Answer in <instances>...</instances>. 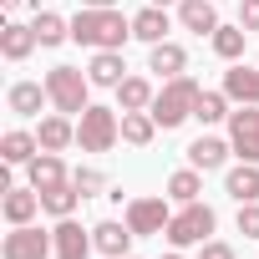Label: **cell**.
<instances>
[{
  "label": "cell",
  "mask_w": 259,
  "mask_h": 259,
  "mask_svg": "<svg viewBox=\"0 0 259 259\" xmlns=\"http://www.w3.org/2000/svg\"><path fill=\"white\" fill-rule=\"evenodd\" d=\"M153 97H158V87L148 76H122V87H117V107L122 112H148Z\"/></svg>",
  "instance_id": "23"
},
{
  "label": "cell",
  "mask_w": 259,
  "mask_h": 259,
  "mask_svg": "<svg viewBox=\"0 0 259 259\" xmlns=\"http://www.w3.org/2000/svg\"><path fill=\"white\" fill-rule=\"evenodd\" d=\"M229 143L244 163H259V112L244 107V112H229Z\"/></svg>",
  "instance_id": "8"
},
{
  "label": "cell",
  "mask_w": 259,
  "mask_h": 259,
  "mask_svg": "<svg viewBox=\"0 0 259 259\" xmlns=\"http://www.w3.org/2000/svg\"><path fill=\"white\" fill-rule=\"evenodd\" d=\"M224 193L234 203H259V163H239L224 173Z\"/></svg>",
  "instance_id": "17"
},
{
  "label": "cell",
  "mask_w": 259,
  "mask_h": 259,
  "mask_svg": "<svg viewBox=\"0 0 259 259\" xmlns=\"http://www.w3.org/2000/svg\"><path fill=\"white\" fill-rule=\"evenodd\" d=\"M153 138H158V117L153 112H122V143L148 148Z\"/></svg>",
  "instance_id": "25"
},
{
  "label": "cell",
  "mask_w": 259,
  "mask_h": 259,
  "mask_svg": "<svg viewBox=\"0 0 259 259\" xmlns=\"http://www.w3.org/2000/svg\"><path fill=\"white\" fill-rule=\"evenodd\" d=\"M224 97L239 102V107H259V66L229 61V71H224Z\"/></svg>",
  "instance_id": "10"
},
{
  "label": "cell",
  "mask_w": 259,
  "mask_h": 259,
  "mask_svg": "<svg viewBox=\"0 0 259 259\" xmlns=\"http://www.w3.org/2000/svg\"><path fill=\"white\" fill-rule=\"evenodd\" d=\"M168 31H173V21H168V11H163V6H148V11H138V16H133V36H138V41H148V46L168 41Z\"/></svg>",
  "instance_id": "22"
},
{
  "label": "cell",
  "mask_w": 259,
  "mask_h": 259,
  "mask_svg": "<svg viewBox=\"0 0 259 259\" xmlns=\"http://www.w3.org/2000/svg\"><path fill=\"white\" fill-rule=\"evenodd\" d=\"M213 229H219V213H213L203 198H193V203H183V208L173 213V224L163 229V239H168L173 249H193V244H208Z\"/></svg>",
  "instance_id": "3"
},
{
  "label": "cell",
  "mask_w": 259,
  "mask_h": 259,
  "mask_svg": "<svg viewBox=\"0 0 259 259\" xmlns=\"http://www.w3.org/2000/svg\"><path fill=\"white\" fill-rule=\"evenodd\" d=\"M193 117H198L203 127H213V122H229V97H224V92H198V107H193Z\"/></svg>",
  "instance_id": "30"
},
{
  "label": "cell",
  "mask_w": 259,
  "mask_h": 259,
  "mask_svg": "<svg viewBox=\"0 0 259 259\" xmlns=\"http://www.w3.org/2000/svg\"><path fill=\"white\" fill-rule=\"evenodd\" d=\"M76 203H81V188L76 183H61V188H46L41 193V213H51V219H71Z\"/></svg>",
  "instance_id": "26"
},
{
  "label": "cell",
  "mask_w": 259,
  "mask_h": 259,
  "mask_svg": "<svg viewBox=\"0 0 259 259\" xmlns=\"http://www.w3.org/2000/svg\"><path fill=\"white\" fill-rule=\"evenodd\" d=\"M41 153V138L36 133H21V127H11L6 138H0V158H6L11 168H21V163H31Z\"/></svg>",
  "instance_id": "24"
},
{
  "label": "cell",
  "mask_w": 259,
  "mask_h": 259,
  "mask_svg": "<svg viewBox=\"0 0 259 259\" xmlns=\"http://www.w3.org/2000/svg\"><path fill=\"white\" fill-rule=\"evenodd\" d=\"M148 71H158L163 81H173V76H183V71H188V51H183L178 41H158V46H153V56H148Z\"/></svg>",
  "instance_id": "18"
},
{
  "label": "cell",
  "mask_w": 259,
  "mask_h": 259,
  "mask_svg": "<svg viewBox=\"0 0 259 259\" xmlns=\"http://www.w3.org/2000/svg\"><path fill=\"white\" fill-rule=\"evenodd\" d=\"M198 193H203V173H198V168H178V173L168 178V198H173V203H193Z\"/></svg>",
  "instance_id": "29"
},
{
  "label": "cell",
  "mask_w": 259,
  "mask_h": 259,
  "mask_svg": "<svg viewBox=\"0 0 259 259\" xmlns=\"http://www.w3.org/2000/svg\"><path fill=\"white\" fill-rule=\"evenodd\" d=\"M198 259H234V244H224V239H208V244H198Z\"/></svg>",
  "instance_id": "33"
},
{
  "label": "cell",
  "mask_w": 259,
  "mask_h": 259,
  "mask_svg": "<svg viewBox=\"0 0 259 259\" xmlns=\"http://www.w3.org/2000/svg\"><path fill=\"white\" fill-rule=\"evenodd\" d=\"M163 259H183V254H163Z\"/></svg>",
  "instance_id": "38"
},
{
  "label": "cell",
  "mask_w": 259,
  "mask_h": 259,
  "mask_svg": "<svg viewBox=\"0 0 259 259\" xmlns=\"http://www.w3.org/2000/svg\"><path fill=\"white\" fill-rule=\"evenodd\" d=\"M87 76H92V87H122V76H127V61H122V51H97L92 61H87Z\"/></svg>",
  "instance_id": "19"
},
{
  "label": "cell",
  "mask_w": 259,
  "mask_h": 259,
  "mask_svg": "<svg viewBox=\"0 0 259 259\" xmlns=\"http://www.w3.org/2000/svg\"><path fill=\"white\" fill-rule=\"evenodd\" d=\"M153 6H173V0H153Z\"/></svg>",
  "instance_id": "37"
},
{
  "label": "cell",
  "mask_w": 259,
  "mask_h": 259,
  "mask_svg": "<svg viewBox=\"0 0 259 259\" xmlns=\"http://www.w3.org/2000/svg\"><path fill=\"white\" fill-rule=\"evenodd\" d=\"M26 173H31V188H36V193H46V188H61V183H71L56 153H36V158L26 163Z\"/></svg>",
  "instance_id": "20"
},
{
  "label": "cell",
  "mask_w": 259,
  "mask_h": 259,
  "mask_svg": "<svg viewBox=\"0 0 259 259\" xmlns=\"http://www.w3.org/2000/svg\"><path fill=\"white\" fill-rule=\"evenodd\" d=\"M178 26L193 31V36H213L224 21H219V11H213V0H178Z\"/></svg>",
  "instance_id": "11"
},
{
  "label": "cell",
  "mask_w": 259,
  "mask_h": 259,
  "mask_svg": "<svg viewBox=\"0 0 259 259\" xmlns=\"http://www.w3.org/2000/svg\"><path fill=\"white\" fill-rule=\"evenodd\" d=\"M127 36H133V21H127L117 6H112V11L81 6V11L71 16V41H76V46H92V51H122Z\"/></svg>",
  "instance_id": "1"
},
{
  "label": "cell",
  "mask_w": 259,
  "mask_h": 259,
  "mask_svg": "<svg viewBox=\"0 0 259 259\" xmlns=\"http://www.w3.org/2000/svg\"><path fill=\"white\" fill-rule=\"evenodd\" d=\"M36 41L41 46H61V41H71V21H61L56 11H36Z\"/></svg>",
  "instance_id": "27"
},
{
  "label": "cell",
  "mask_w": 259,
  "mask_h": 259,
  "mask_svg": "<svg viewBox=\"0 0 259 259\" xmlns=\"http://www.w3.org/2000/svg\"><path fill=\"white\" fill-rule=\"evenodd\" d=\"M117 259H133V254H117Z\"/></svg>",
  "instance_id": "39"
},
{
  "label": "cell",
  "mask_w": 259,
  "mask_h": 259,
  "mask_svg": "<svg viewBox=\"0 0 259 259\" xmlns=\"http://www.w3.org/2000/svg\"><path fill=\"white\" fill-rule=\"evenodd\" d=\"M36 138H41V153H61V148H71V143H76V127H71V117H66V112H56V117H41Z\"/></svg>",
  "instance_id": "21"
},
{
  "label": "cell",
  "mask_w": 259,
  "mask_h": 259,
  "mask_svg": "<svg viewBox=\"0 0 259 259\" xmlns=\"http://www.w3.org/2000/svg\"><path fill=\"white\" fill-rule=\"evenodd\" d=\"M0 213H6V224H31L41 213V193L36 188H6V198H0Z\"/></svg>",
  "instance_id": "15"
},
{
  "label": "cell",
  "mask_w": 259,
  "mask_h": 259,
  "mask_svg": "<svg viewBox=\"0 0 259 259\" xmlns=\"http://www.w3.org/2000/svg\"><path fill=\"white\" fill-rule=\"evenodd\" d=\"M92 239H97V249L107 254V259H117V254H127V249H133V224H127V219H102L97 229H92Z\"/></svg>",
  "instance_id": "12"
},
{
  "label": "cell",
  "mask_w": 259,
  "mask_h": 259,
  "mask_svg": "<svg viewBox=\"0 0 259 259\" xmlns=\"http://www.w3.org/2000/svg\"><path fill=\"white\" fill-rule=\"evenodd\" d=\"M36 46H41V41H36V26H21V21H6V26H0V56H6V61H26Z\"/></svg>",
  "instance_id": "14"
},
{
  "label": "cell",
  "mask_w": 259,
  "mask_h": 259,
  "mask_svg": "<svg viewBox=\"0 0 259 259\" xmlns=\"http://www.w3.org/2000/svg\"><path fill=\"white\" fill-rule=\"evenodd\" d=\"M81 6H92V11H112L117 0H81Z\"/></svg>",
  "instance_id": "35"
},
{
  "label": "cell",
  "mask_w": 259,
  "mask_h": 259,
  "mask_svg": "<svg viewBox=\"0 0 259 259\" xmlns=\"http://www.w3.org/2000/svg\"><path fill=\"white\" fill-rule=\"evenodd\" d=\"M244 36H249L244 26H219V31L208 36V46H213L219 61H239V56H244Z\"/></svg>",
  "instance_id": "28"
},
{
  "label": "cell",
  "mask_w": 259,
  "mask_h": 259,
  "mask_svg": "<svg viewBox=\"0 0 259 259\" xmlns=\"http://www.w3.org/2000/svg\"><path fill=\"white\" fill-rule=\"evenodd\" d=\"M198 81L183 71V76H173V81H163L158 87V97H153V117H158V127H163V133H173V127H183L188 117H193V107H198Z\"/></svg>",
  "instance_id": "2"
},
{
  "label": "cell",
  "mask_w": 259,
  "mask_h": 259,
  "mask_svg": "<svg viewBox=\"0 0 259 259\" xmlns=\"http://www.w3.org/2000/svg\"><path fill=\"white\" fill-rule=\"evenodd\" d=\"M76 143H81V153H112L117 143H122V117H117V107H87L81 117H76Z\"/></svg>",
  "instance_id": "4"
},
{
  "label": "cell",
  "mask_w": 259,
  "mask_h": 259,
  "mask_svg": "<svg viewBox=\"0 0 259 259\" xmlns=\"http://www.w3.org/2000/svg\"><path fill=\"white\" fill-rule=\"evenodd\" d=\"M46 92H51V107L66 112V117H81V112L92 107V102H87L92 76H87L81 66H51V71H46Z\"/></svg>",
  "instance_id": "5"
},
{
  "label": "cell",
  "mask_w": 259,
  "mask_h": 259,
  "mask_svg": "<svg viewBox=\"0 0 259 259\" xmlns=\"http://www.w3.org/2000/svg\"><path fill=\"white\" fill-rule=\"evenodd\" d=\"M239 234L259 239V203H239Z\"/></svg>",
  "instance_id": "32"
},
{
  "label": "cell",
  "mask_w": 259,
  "mask_h": 259,
  "mask_svg": "<svg viewBox=\"0 0 259 259\" xmlns=\"http://www.w3.org/2000/svg\"><path fill=\"white\" fill-rule=\"evenodd\" d=\"M51 102V92H46V81H16L11 92H6V107L16 112V117H41V107Z\"/></svg>",
  "instance_id": "13"
},
{
  "label": "cell",
  "mask_w": 259,
  "mask_h": 259,
  "mask_svg": "<svg viewBox=\"0 0 259 259\" xmlns=\"http://www.w3.org/2000/svg\"><path fill=\"white\" fill-rule=\"evenodd\" d=\"M239 26L244 31H259V0H239Z\"/></svg>",
  "instance_id": "34"
},
{
  "label": "cell",
  "mask_w": 259,
  "mask_h": 259,
  "mask_svg": "<svg viewBox=\"0 0 259 259\" xmlns=\"http://www.w3.org/2000/svg\"><path fill=\"white\" fill-rule=\"evenodd\" d=\"M71 183L81 188V198H97V193L107 188V178H102L97 168H76V173H71Z\"/></svg>",
  "instance_id": "31"
},
{
  "label": "cell",
  "mask_w": 259,
  "mask_h": 259,
  "mask_svg": "<svg viewBox=\"0 0 259 259\" xmlns=\"http://www.w3.org/2000/svg\"><path fill=\"white\" fill-rule=\"evenodd\" d=\"M51 254H56V239L36 224H16L0 244V259H51Z\"/></svg>",
  "instance_id": "6"
},
{
  "label": "cell",
  "mask_w": 259,
  "mask_h": 259,
  "mask_svg": "<svg viewBox=\"0 0 259 259\" xmlns=\"http://www.w3.org/2000/svg\"><path fill=\"white\" fill-rule=\"evenodd\" d=\"M51 239H56V259H87V254L97 249V239H92V229H81L76 219H56V229H51Z\"/></svg>",
  "instance_id": "9"
},
{
  "label": "cell",
  "mask_w": 259,
  "mask_h": 259,
  "mask_svg": "<svg viewBox=\"0 0 259 259\" xmlns=\"http://www.w3.org/2000/svg\"><path fill=\"white\" fill-rule=\"evenodd\" d=\"M173 198L163 193V198H133L127 203V224H133V234L143 239V234H163L168 224H173V208H168Z\"/></svg>",
  "instance_id": "7"
},
{
  "label": "cell",
  "mask_w": 259,
  "mask_h": 259,
  "mask_svg": "<svg viewBox=\"0 0 259 259\" xmlns=\"http://www.w3.org/2000/svg\"><path fill=\"white\" fill-rule=\"evenodd\" d=\"M229 153H234V143H224V138H193V143H188V168L213 173V168H224Z\"/></svg>",
  "instance_id": "16"
},
{
  "label": "cell",
  "mask_w": 259,
  "mask_h": 259,
  "mask_svg": "<svg viewBox=\"0 0 259 259\" xmlns=\"http://www.w3.org/2000/svg\"><path fill=\"white\" fill-rule=\"evenodd\" d=\"M0 6H6V11H16V6H21V0H0Z\"/></svg>",
  "instance_id": "36"
}]
</instances>
